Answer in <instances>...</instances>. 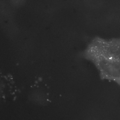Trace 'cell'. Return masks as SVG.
<instances>
[{
    "instance_id": "cell-1",
    "label": "cell",
    "mask_w": 120,
    "mask_h": 120,
    "mask_svg": "<svg viewBox=\"0 0 120 120\" xmlns=\"http://www.w3.org/2000/svg\"><path fill=\"white\" fill-rule=\"evenodd\" d=\"M93 64L101 79L113 81L120 86V38H94L82 54Z\"/></svg>"
},
{
    "instance_id": "cell-2",
    "label": "cell",
    "mask_w": 120,
    "mask_h": 120,
    "mask_svg": "<svg viewBox=\"0 0 120 120\" xmlns=\"http://www.w3.org/2000/svg\"><path fill=\"white\" fill-rule=\"evenodd\" d=\"M12 5L15 7H19L22 5L25 0H9Z\"/></svg>"
}]
</instances>
